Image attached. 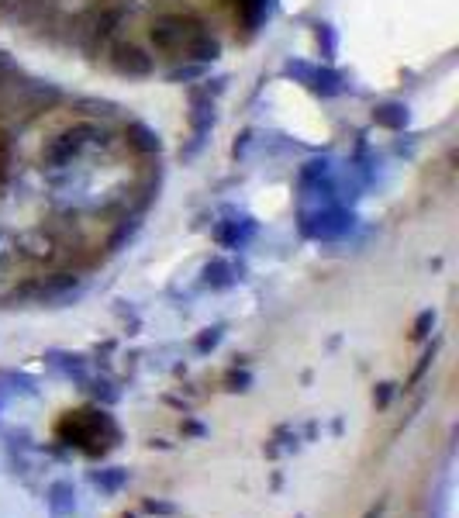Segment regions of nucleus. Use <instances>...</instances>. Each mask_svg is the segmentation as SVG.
Masks as SVG:
<instances>
[{"label":"nucleus","mask_w":459,"mask_h":518,"mask_svg":"<svg viewBox=\"0 0 459 518\" xmlns=\"http://www.w3.org/2000/svg\"><path fill=\"white\" fill-rule=\"evenodd\" d=\"M155 187L146 125L0 52V280L104 252Z\"/></svg>","instance_id":"f257e3e1"},{"label":"nucleus","mask_w":459,"mask_h":518,"mask_svg":"<svg viewBox=\"0 0 459 518\" xmlns=\"http://www.w3.org/2000/svg\"><path fill=\"white\" fill-rule=\"evenodd\" d=\"M260 0H0V22L121 73L215 59Z\"/></svg>","instance_id":"f03ea898"}]
</instances>
